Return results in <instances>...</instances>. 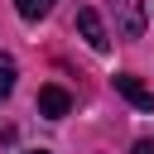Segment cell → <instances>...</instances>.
I'll use <instances>...</instances> for the list:
<instances>
[{"instance_id": "5b68a950", "label": "cell", "mask_w": 154, "mask_h": 154, "mask_svg": "<svg viewBox=\"0 0 154 154\" xmlns=\"http://www.w3.org/2000/svg\"><path fill=\"white\" fill-rule=\"evenodd\" d=\"M14 10H19V19H29V24H38L48 10H53V0H14Z\"/></svg>"}, {"instance_id": "6da1fadb", "label": "cell", "mask_w": 154, "mask_h": 154, "mask_svg": "<svg viewBox=\"0 0 154 154\" xmlns=\"http://www.w3.org/2000/svg\"><path fill=\"white\" fill-rule=\"evenodd\" d=\"M111 10H116V34L120 38L144 34V0H111Z\"/></svg>"}, {"instance_id": "8992f818", "label": "cell", "mask_w": 154, "mask_h": 154, "mask_svg": "<svg viewBox=\"0 0 154 154\" xmlns=\"http://www.w3.org/2000/svg\"><path fill=\"white\" fill-rule=\"evenodd\" d=\"M14 77H19V67H14V58L10 53H0V101L14 91Z\"/></svg>"}, {"instance_id": "7a4b0ae2", "label": "cell", "mask_w": 154, "mask_h": 154, "mask_svg": "<svg viewBox=\"0 0 154 154\" xmlns=\"http://www.w3.org/2000/svg\"><path fill=\"white\" fill-rule=\"evenodd\" d=\"M77 34L87 38V48H91V53H106V48H111V34H106V24H101V14H96L91 5H82V10H77Z\"/></svg>"}, {"instance_id": "52a82bcc", "label": "cell", "mask_w": 154, "mask_h": 154, "mask_svg": "<svg viewBox=\"0 0 154 154\" xmlns=\"http://www.w3.org/2000/svg\"><path fill=\"white\" fill-rule=\"evenodd\" d=\"M130 154H154V140H135V149Z\"/></svg>"}, {"instance_id": "3957f363", "label": "cell", "mask_w": 154, "mask_h": 154, "mask_svg": "<svg viewBox=\"0 0 154 154\" xmlns=\"http://www.w3.org/2000/svg\"><path fill=\"white\" fill-rule=\"evenodd\" d=\"M116 91H120V96H125L135 111H154V91H149V87H144L135 72H116Z\"/></svg>"}, {"instance_id": "ba28073f", "label": "cell", "mask_w": 154, "mask_h": 154, "mask_svg": "<svg viewBox=\"0 0 154 154\" xmlns=\"http://www.w3.org/2000/svg\"><path fill=\"white\" fill-rule=\"evenodd\" d=\"M24 154H48V149H24Z\"/></svg>"}, {"instance_id": "277c9868", "label": "cell", "mask_w": 154, "mask_h": 154, "mask_svg": "<svg viewBox=\"0 0 154 154\" xmlns=\"http://www.w3.org/2000/svg\"><path fill=\"white\" fill-rule=\"evenodd\" d=\"M72 111V96L63 91V87H43L38 91V116H48V120H63Z\"/></svg>"}]
</instances>
